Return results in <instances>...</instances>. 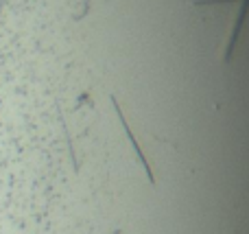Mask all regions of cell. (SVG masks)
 <instances>
[{"label":"cell","mask_w":249,"mask_h":234,"mask_svg":"<svg viewBox=\"0 0 249 234\" xmlns=\"http://www.w3.org/2000/svg\"><path fill=\"white\" fill-rule=\"evenodd\" d=\"M109 101L114 103V109H116V114H118V118H121V123H123V127H124V134H127V138H129V143H131V147L136 149V153H138V158H140V162H142V166H144V173H146V178H149V184L151 186H155V178H153V171H151V164H149V160L144 158V153H142V149H140V144H138V140L133 138V134H131V129H129V125H127V121H124V116H123V112H121V108H118V103H116V99L114 96H109Z\"/></svg>","instance_id":"obj_1"},{"label":"cell","mask_w":249,"mask_h":234,"mask_svg":"<svg viewBox=\"0 0 249 234\" xmlns=\"http://www.w3.org/2000/svg\"><path fill=\"white\" fill-rule=\"evenodd\" d=\"M238 2H241V9H238V18L234 20L232 31H230L228 48H225V57H223L225 61H230V57H232L234 46H236V39H238V33H241V26H243V22H245V16H247V11H249V0H238Z\"/></svg>","instance_id":"obj_2"},{"label":"cell","mask_w":249,"mask_h":234,"mask_svg":"<svg viewBox=\"0 0 249 234\" xmlns=\"http://www.w3.org/2000/svg\"><path fill=\"white\" fill-rule=\"evenodd\" d=\"M112 234H121V228H118V230H114V232H112Z\"/></svg>","instance_id":"obj_3"}]
</instances>
